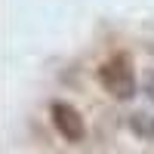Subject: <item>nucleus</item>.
I'll list each match as a JSON object with an SVG mask.
<instances>
[{"label":"nucleus","mask_w":154,"mask_h":154,"mask_svg":"<svg viewBox=\"0 0 154 154\" xmlns=\"http://www.w3.org/2000/svg\"><path fill=\"white\" fill-rule=\"evenodd\" d=\"M49 117H53V126L59 130V136L65 142H83L86 136V123L80 117V111L68 102H53L49 105Z\"/></svg>","instance_id":"nucleus-2"},{"label":"nucleus","mask_w":154,"mask_h":154,"mask_svg":"<svg viewBox=\"0 0 154 154\" xmlns=\"http://www.w3.org/2000/svg\"><path fill=\"white\" fill-rule=\"evenodd\" d=\"M145 93H148V99L154 102V74L148 77V83H145Z\"/></svg>","instance_id":"nucleus-4"},{"label":"nucleus","mask_w":154,"mask_h":154,"mask_svg":"<svg viewBox=\"0 0 154 154\" xmlns=\"http://www.w3.org/2000/svg\"><path fill=\"white\" fill-rule=\"evenodd\" d=\"M99 83L102 89L111 96V99H133L136 96V71H133V62L126 59L123 53L120 56H111L99 65Z\"/></svg>","instance_id":"nucleus-1"},{"label":"nucleus","mask_w":154,"mask_h":154,"mask_svg":"<svg viewBox=\"0 0 154 154\" xmlns=\"http://www.w3.org/2000/svg\"><path fill=\"white\" fill-rule=\"evenodd\" d=\"M130 133L142 142H154V114H145V111L130 114Z\"/></svg>","instance_id":"nucleus-3"}]
</instances>
